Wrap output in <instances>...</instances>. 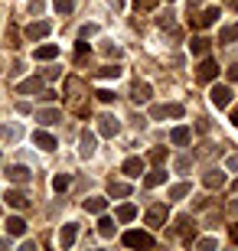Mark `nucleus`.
<instances>
[{
  "mask_svg": "<svg viewBox=\"0 0 238 251\" xmlns=\"http://www.w3.org/2000/svg\"><path fill=\"white\" fill-rule=\"evenodd\" d=\"M65 88H69V104H72V111H79V114H85L88 111V108H85L82 104V98H79V95H82V78H69V82H65Z\"/></svg>",
  "mask_w": 238,
  "mask_h": 251,
  "instance_id": "nucleus-1",
  "label": "nucleus"
},
{
  "mask_svg": "<svg viewBox=\"0 0 238 251\" xmlns=\"http://www.w3.org/2000/svg\"><path fill=\"white\" fill-rule=\"evenodd\" d=\"M209 101L215 104V108H229V104H232V88H229V85H212Z\"/></svg>",
  "mask_w": 238,
  "mask_h": 251,
  "instance_id": "nucleus-2",
  "label": "nucleus"
},
{
  "mask_svg": "<svg viewBox=\"0 0 238 251\" xmlns=\"http://www.w3.org/2000/svg\"><path fill=\"white\" fill-rule=\"evenodd\" d=\"M124 245H128V248H150L154 238H150L147 232H128L124 235Z\"/></svg>",
  "mask_w": 238,
  "mask_h": 251,
  "instance_id": "nucleus-3",
  "label": "nucleus"
},
{
  "mask_svg": "<svg viewBox=\"0 0 238 251\" xmlns=\"http://www.w3.org/2000/svg\"><path fill=\"white\" fill-rule=\"evenodd\" d=\"M215 75H219V65L212 62V59H202L199 69H196V78H199V82H212Z\"/></svg>",
  "mask_w": 238,
  "mask_h": 251,
  "instance_id": "nucleus-4",
  "label": "nucleus"
},
{
  "mask_svg": "<svg viewBox=\"0 0 238 251\" xmlns=\"http://www.w3.org/2000/svg\"><path fill=\"white\" fill-rule=\"evenodd\" d=\"M163 222H166V205H150L147 209V225L150 228H160Z\"/></svg>",
  "mask_w": 238,
  "mask_h": 251,
  "instance_id": "nucleus-5",
  "label": "nucleus"
},
{
  "mask_svg": "<svg viewBox=\"0 0 238 251\" xmlns=\"http://www.w3.org/2000/svg\"><path fill=\"white\" fill-rule=\"evenodd\" d=\"M98 130L105 134V137H114V134H118V118H114V114H101L98 118Z\"/></svg>",
  "mask_w": 238,
  "mask_h": 251,
  "instance_id": "nucleus-6",
  "label": "nucleus"
},
{
  "mask_svg": "<svg viewBox=\"0 0 238 251\" xmlns=\"http://www.w3.org/2000/svg\"><path fill=\"white\" fill-rule=\"evenodd\" d=\"M121 170H124V176L137 179L140 173H144V160H140V157H128V160H124V167H121Z\"/></svg>",
  "mask_w": 238,
  "mask_h": 251,
  "instance_id": "nucleus-7",
  "label": "nucleus"
},
{
  "mask_svg": "<svg viewBox=\"0 0 238 251\" xmlns=\"http://www.w3.org/2000/svg\"><path fill=\"white\" fill-rule=\"evenodd\" d=\"M131 101H134V104L150 101V85H147V82H134V88H131Z\"/></svg>",
  "mask_w": 238,
  "mask_h": 251,
  "instance_id": "nucleus-8",
  "label": "nucleus"
},
{
  "mask_svg": "<svg viewBox=\"0 0 238 251\" xmlns=\"http://www.w3.org/2000/svg\"><path fill=\"white\" fill-rule=\"evenodd\" d=\"M219 17H222V13H219V7H209V10H202L199 17L192 20V26H212V23H215Z\"/></svg>",
  "mask_w": 238,
  "mask_h": 251,
  "instance_id": "nucleus-9",
  "label": "nucleus"
},
{
  "mask_svg": "<svg viewBox=\"0 0 238 251\" xmlns=\"http://www.w3.org/2000/svg\"><path fill=\"white\" fill-rule=\"evenodd\" d=\"M75 235H79V225H62V232H59V245H62V248H72L75 245Z\"/></svg>",
  "mask_w": 238,
  "mask_h": 251,
  "instance_id": "nucleus-10",
  "label": "nucleus"
},
{
  "mask_svg": "<svg viewBox=\"0 0 238 251\" xmlns=\"http://www.w3.org/2000/svg\"><path fill=\"white\" fill-rule=\"evenodd\" d=\"M7 205H13V209H26L29 199H26L23 189H10V193H7Z\"/></svg>",
  "mask_w": 238,
  "mask_h": 251,
  "instance_id": "nucleus-11",
  "label": "nucleus"
},
{
  "mask_svg": "<svg viewBox=\"0 0 238 251\" xmlns=\"http://www.w3.org/2000/svg\"><path fill=\"white\" fill-rule=\"evenodd\" d=\"M183 118V104H160V108H154V118Z\"/></svg>",
  "mask_w": 238,
  "mask_h": 251,
  "instance_id": "nucleus-12",
  "label": "nucleus"
},
{
  "mask_svg": "<svg viewBox=\"0 0 238 251\" xmlns=\"http://www.w3.org/2000/svg\"><path fill=\"white\" fill-rule=\"evenodd\" d=\"M206 186L209 189H222L225 186V170H209V173H206Z\"/></svg>",
  "mask_w": 238,
  "mask_h": 251,
  "instance_id": "nucleus-13",
  "label": "nucleus"
},
{
  "mask_svg": "<svg viewBox=\"0 0 238 251\" xmlns=\"http://www.w3.org/2000/svg\"><path fill=\"white\" fill-rule=\"evenodd\" d=\"M33 144L43 147V150H55V137H53V134H46V130H36V134H33Z\"/></svg>",
  "mask_w": 238,
  "mask_h": 251,
  "instance_id": "nucleus-14",
  "label": "nucleus"
},
{
  "mask_svg": "<svg viewBox=\"0 0 238 251\" xmlns=\"http://www.w3.org/2000/svg\"><path fill=\"white\" fill-rule=\"evenodd\" d=\"M7 232L13 235V238H20V235H26V222H23L20 215H13V219H7Z\"/></svg>",
  "mask_w": 238,
  "mask_h": 251,
  "instance_id": "nucleus-15",
  "label": "nucleus"
},
{
  "mask_svg": "<svg viewBox=\"0 0 238 251\" xmlns=\"http://www.w3.org/2000/svg\"><path fill=\"white\" fill-rule=\"evenodd\" d=\"M160 183H166V170H154V173H147V176H144V186L147 189L160 186Z\"/></svg>",
  "mask_w": 238,
  "mask_h": 251,
  "instance_id": "nucleus-16",
  "label": "nucleus"
},
{
  "mask_svg": "<svg viewBox=\"0 0 238 251\" xmlns=\"http://www.w3.org/2000/svg\"><path fill=\"white\" fill-rule=\"evenodd\" d=\"M79 144H82V147H79V150H82V157H92V153H95V144H98V140H95V134H88V130H85Z\"/></svg>",
  "mask_w": 238,
  "mask_h": 251,
  "instance_id": "nucleus-17",
  "label": "nucleus"
},
{
  "mask_svg": "<svg viewBox=\"0 0 238 251\" xmlns=\"http://www.w3.org/2000/svg\"><path fill=\"white\" fill-rule=\"evenodd\" d=\"M49 33V23H29L26 26V39H43Z\"/></svg>",
  "mask_w": 238,
  "mask_h": 251,
  "instance_id": "nucleus-18",
  "label": "nucleus"
},
{
  "mask_svg": "<svg viewBox=\"0 0 238 251\" xmlns=\"http://www.w3.org/2000/svg\"><path fill=\"white\" fill-rule=\"evenodd\" d=\"M55 56H59V46H55V43H46V46L36 49V59H43V62H49V59H55Z\"/></svg>",
  "mask_w": 238,
  "mask_h": 251,
  "instance_id": "nucleus-19",
  "label": "nucleus"
},
{
  "mask_svg": "<svg viewBox=\"0 0 238 251\" xmlns=\"http://www.w3.org/2000/svg\"><path fill=\"white\" fill-rule=\"evenodd\" d=\"M235 39H238V23H229L219 29V43H235Z\"/></svg>",
  "mask_w": 238,
  "mask_h": 251,
  "instance_id": "nucleus-20",
  "label": "nucleus"
},
{
  "mask_svg": "<svg viewBox=\"0 0 238 251\" xmlns=\"http://www.w3.org/2000/svg\"><path fill=\"white\" fill-rule=\"evenodd\" d=\"M7 176L13 179V183H29V170H26V167H10Z\"/></svg>",
  "mask_w": 238,
  "mask_h": 251,
  "instance_id": "nucleus-21",
  "label": "nucleus"
},
{
  "mask_svg": "<svg viewBox=\"0 0 238 251\" xmlns=\"http://www.w3.org/2000/svg\"><path fill=\"white\" fill-rule=\"evenodd\" d=\"M36 121H43V124H59V121H62V114L55 111V108H46V111L36 114Z\"/></svg>",
  "mask_w": 238,
  "mask_h": 251,
  "instance_id": "nucleus-22",
  "label": "nucleus"
},
{
  "mask_svg": "<svg viewBox=\"0 0 238 251\" xmlns=\"http://www.w3.org/2000/svg\"><path fill=\"white\" fill-rule=\"evenodd\" d=\"M105 205H108V199H101V196H92V199H85V209L88 212H105Z\"/></svg>",
  "mask_w": 238,
  "mask_h": 251,
  "instance_id": "nucleus-23",
  "label": "nucleus"
},
{
  "mask_svg": "<svg viewBox=\"0 0 238 251\" xmlns=\"http://www.w3.org/2000/svg\"><path fill=\"white\" fill-rule=\"evenodd\" d=\"M17 92H20V95H33V92H43V82H39V78H26V82L20 85Z\"/></svg>",
  "mask_w": 238,
  "mask_h": 251,
  "instance_id": "nucleus-24",
  "label": "nucleus"
},
{
  "mask_svg": "<svg viewBox=\"0 0 238 251\" xmlns=\"http://www.w3.org/2000/svg\"><path fill=\"white\" fill-rule=\"evenodd\" d=\"M53 7H55L59 17H69V13L75 10V0H53Z\"/></svg>",
  "mask_w": 238,
  "mask_h": 251,
  "instance_id": "nucleus-25",
  "label": "nucleus"
},
{
  "mask_svg": "<svg viewBox=\"0 0 238 251\" xmlns=\"http://www.w3.org/2000/svg\"><path fill=\"white\" fill-rule=\"evenodd\" d=\"M170 140H173L176 147H183V144H189V127H176L173 134H170Z\"/></svg>",
  "mask_w": 238,
  "mask_h": 251,
  "instance_id": "nucleus-26",
  "label": "nucleus"
},
{
  "mask_svg": "<svg viewBox=\"0 0 238 251\" xmlns=\"http://www.w3.org/2000/svg\"><path fill=\"white\" fill-rule=\"evenodd\" d=\"M69 186H72V176H69V173H59V176L53 179V189H55V193H65Z\"/></svg>",
  "mask_w": 238,
  "mask_h": 251,
  "instance_id": "nucleus-27",
  "label": "nucleus"
},
{
  "mask_svg": "<svg viewBox=\"0 0 238 251\" xmlns=\"http://www.w3.org/2000/svg\"><path fill=\"white\" fill-rule=\"evenodd\" d=\"M189 49L192 52H196V56H206V52H209V39H202V36H196L189 43Z\"/></svg>",
  "mask_w": 238,
  "mask_h": 251,
  "instance_id": "nucleus-28",
  "label": "nucleus"
},
{
  "mask_svg": "<svg viewBox=\"0 0 238 251\" xmlns=\"http://www.w3.org/2000/svg\"><path fill=\"white\" fill-rule=\"evenodd\" d=\"M118 219H121V222H131V219H137V209H134V205H121Z\"/></svg>",
  "mask_w": 238,
  "mask_h": 251,
  "instance_id": "nucleus-29",
  "label": "nucleus"
},
{
  "mask_svg": "<svg viewBox=\"0 0 238 251\" xmlns=\"http://www.w3.org/2000/svg\"><path fill=\"white\" fill-rule=\"evenodd\" d=\"M98 232L101 235H114V222H111L108 215H101V219H98Z\"/></svg>",
  "mask_w": 238,
  "mask_h": 251,
  "instance_id": "nucleus-30",
  "label": "nucleus"
},
{
  "mask_svg": "<svg viewBox=\"0 0 238 251\" xmlns=\"http://www.w3.org/2000/svg\"><path fill=\"white\" fill-rule=\"evenodd\" d=\"M98 78H121V69L118 65H105V69L98 72Z\"/></svg>",
  "mask_w": 238,
  "mask_h": 251,
  "instance_id": "nucleus-31",
  "label": "nucleus"
},
{
  "mask_svg": "<svg viewBox=\"0 0 238 251\" xmlns=\"http://www.w3.org/2000/svg\"><path fill=\"white\" fill-rule=\"evenodd\" d=\"M176 225H180V232H183V235H196V222H189V219H186V215H183V219H180V222H176Z\"/></svg>",
  "mask_w": 238,
  "mask_h": 251,
  "instance_id": "nucleus-32",
  "label": "nucleus"
},
{
  "mask_svg": "<svg viewBox=\"0 0 238 251\" xmlns=\"http://www.w3.org/2000/svg\"><path fill=\"white\" fill-rule=\"evenodd\" d=\"M111 196H131L128 183H111Z\"/></svg>",
  "mask_w": 238,
  "mask_h": 251,
  "instance_id": "nucleus-33",
  "label": "nucleus"
},
{
  "mask_svg": "<svg viewBox=\"0 0 238 251\" xmlns=\"http://www.w3.org/2000/svg\"><path fill=\"white\" fill-rule=\"evenodd\" d=\"M186 193H189V186H186V183H180V186H173V189H170V199H183Z\"/></svg>",
  "mask_w": 238,
  "mask_h": 251,
  "instance_id": "nucleus-34",
  "label": "nucleus"
},
{
  "mask_svg": "<svg viewBox=\"0 0 238 251\" xmlns=\"http://www.w3.org/2000/svg\"><path fill=\"white\" fill-rule=\"evenodd\" d=\"M163 157H166L163 147H154V150H150V160H154V163H163Z\"/></svg>",
  "mask_w": 238,
  "mask_h": 251,
  "instance_id": "nucleus-35",
  "label": "nucleus"
},
{
  "mask_svg": "<svg viewBox=\"0 0 238 251\" xmlns=\"http://www.w3.org/2000/svg\"><path fill=\"white\" fill-rule=\"evenodd\" d=\"M134 7H137V10H154L157 0H134Z\"/></svg>",
  "mask_w": 238,
  "mask_h": 251,
  "instance_id": "nucleus-36",
  "label": "nucleus"
},
{
  "mask_svg": "<svg viewBox=\"0 0 238 251\" xmlns=\"http://www.w3.org/2000/svg\"><path fill=\"white\" fill-rule=\"evenodd\" d=\"M95 33H98V26H95V23H88V26H82V39L95 36Z\"/></svg>",
  "mask_w": 238,
  "mask_h": 251,
  "instance_id": "nucleus-37",
  "label": "nucleus"
},
{
  "mask_svg": "<svg viewBox=\"0 0 238 251\" xmlns=\"http://www.w3.org/2000/svg\"><path fill=\"white\" fill-rule=\"evenodd\" d=\"M85 52H88V43H79L75 46V59H85Z\"/></svg>",
  "mask_w": 238,
  "mask_h": 251,
  "instance_id": "nucleus-38",
  "label": "nucleus"
},
{
  "mask_svg": "<svg viewBox=\"0 0 238 251\" xmlns=\"http://www.w3.org/2000/svg\"><path fill=\"white\" fill-rule=\"evenodd\" d=\"M176 170H180V173H186V170H189V157H180V160H176Z\"/></svg>",
  "mask_w": 238,
  "mask_h": 251,
  "instance_id": "nucleus-39",
  "label": "nucleus"
},
{
  "mask_svg": "<svg viewBox=\"0 0 238 251\" xmlns=\"http://www.w3.org/2000/svg\"><path fill=\"white\" fill-rule=\"evenodd\" d=\"M98 98H101V101H114V95H111L108 88H101V92H98Z\"/></svg>",
  "mask_w": 238,
  "mask_h": 251,
  "instance_id": "nucleus-40",
  "label": "nucleus"
},
{
  "mask_svg": "<svg viewBox=\"0 0 238 251\" xmlns=\"http://www.w3.org/2000/svg\"><path fill=\"white\" fill-rule=\"evenodd\" d=\"M225 75H229V82H238V65H232V69H229Z\"/></svg>",
  "mask_w": 238,
  "mask_h": 251,
  "instance_id": "nucleus-41",
  "label": "nucleus"
},
{
  "mask_svg": "<svg viewBox=\"0 0 238 251\" xmlns=\"http://www.w3.org/2000/svg\"><path fill=\"white\" fill-rule=\"evenodd\" d=\"M29 10H33V13H39V10H43V0H29Z\"/></svg>",
  "mask_w": 238,
  "mask_h": 251,
  "instance_id": "nucleus-42",
  "label": "nucleus"
},
{
  "mask_svg": "<svg viewBox=\"0 0 238 251\" xmlns=\"http://www.w3.org/2000/svg\"><path fill=\"white\" fill-rule=\"evenodd\" d=\"M229 170H238V157H232V160H229Z\"/></svg>",
  "mask_w": 238,
  "mask_h": 251,
  "instance_id": "nucleus-43",
  "label": "nucleus"
},
{
  "mask_svg": "<svg viewBox=\"0 0 238 251\" xmlns=\"http://www.w3.org/2000/svg\"><path fill=\"white\" fill-rule=\"evenodd\" d=\"M232 215H238V199H232Z\"/></svg>",
  "mask_w": 238,
  "mask_h": 251,
  "instance_id": "nucleus-44",
  "label": "nucleus"
},
{
  "mask_svg": "<svg viewBox=\"0 0 238 251\" xmlns=\"http://www.w3.org/2000/svg\"><path fill=\"white\" fill-rule=\"evenodd\" d=\"M232 124H238V108H232Z\"/></svg>",
  "mask_w": 238,
  "mask_h": 251,
  "instance_id": "nucleus-45",
  "label": "nucleus"
},
{
  "mask_svg": "<svg viewBox=\"0 0 238 251\" xmlns=\"http://www.w3.org/2000/svg\"><path fill=\"white\" fill-rule=\"evenodd\" d=\"M232 238H235V242H238V225H232Z\"/></svg>",
  "mask_w": 238,
  "mask_h": 251,
  "instance_id": "nucleus-46",
  "label": "nucleus"
},
{
  "mask_svg": "<svg viewBox=\"0 0 238 251\" xmlns=\"http://www.w3.org/2000/svg\"><path fill=\"white\" fill-rule=\"evenodd\" d=\"M111 7H124V0H111Z\"/></svg>",
  "mask_w": 238,
  "mask_h": 251,
  "instance_id": "nucleus-47",
  "label": "nucleus"
},
{
  "mask_svg": "<svg viewBox=\"0 0 238 251\" xmlns=\"http://www.w3.org/2000/svg\"><path fill=\"white\" fill-rule=\"evenodd\" d=\"M232 189H235V193H238V179H235V183H232Z\"/></svg>",
  "mask_w": 238,
  "mask_h": 251,
  "instance_id": "nucleus-48",
  "label": "nucleus"
},
{
  "mask_svg": "<svg viewBox=\"0 0 238 251\" xmlns=\"http://www.w3.org/2000/svg\"><path fill=\"white\" fill-rule=\"evenodd\" d=\"M235 7H238V3H235Z\"/></svg>",
  "mask_w": 238,
  "mask_h": 251,
  "instance_id": "nucleus-49",
  "label": "nucleus"
}]
</instances>
